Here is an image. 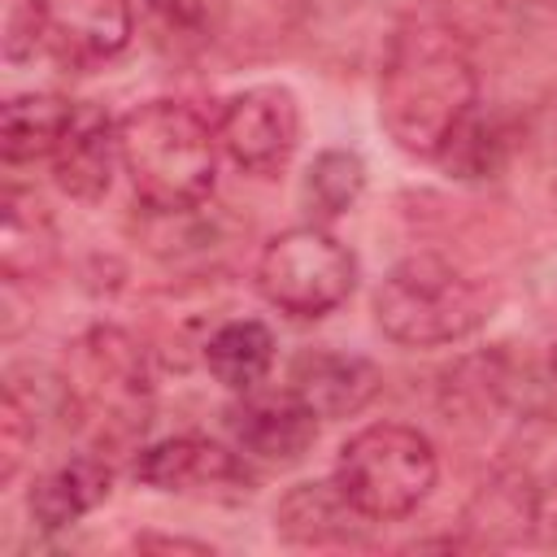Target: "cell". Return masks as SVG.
<instances>
[{
  "instance_id": "cell-23",
  "label": "cell",
  "mask_w": 557,
  "mask_h": 557,
  "mask_svg": "<svg viewBox=\"0 0 557 557\" xmlns=\"http://www.w3.org/2000/svg\"><path fill=\"white\" fill-rule=\"evenodd\" d=\"M135 553H213V544L205 540H187V535H161V531H139L131 540Z\"/></svg>"
},
{
  "instance_id": "cell-12",
  "label": "cell",
  "mask_w": 557,
  "mask_h": 557,
  "mask_svg": "<svg viewBox=\"0 0 557 557\" xmlns=\"http://www.w3.org/2000/svg\"><path fill=\"white\" fill-rule=\"evenodd\" d=\"M52 165V183L78 200V205H96L104 200V191L113 187V174L122 170V148H117V122L100 109L78 100L61 144L48 157Z\"/></svg>"
},
{
  "instance_id": "cell-20",
  "label": "cell",
  "mask_w": 557,
  "mask_h": 557,
  "mask_svg": "<svg viewBox=\"0 0 557 557\" xmlns=\"http://www.w3.org/2000/svg\"><path fill=\"white\" fill-rule=\"evenodd\" d=\"M505 152H509V139L505 131L483 117L479 109L461 122V131L448 139V148L435 157L453 178H466V183H479V178H496L500 165H505Z\"/></svg>"
},
{
  "instance_id": "cell-8",
  "label": "cell",
  "mask_w": 557,
  "mask_h": 557,
  "mask_svg": "<svg viewBox=\"0 0 557 557\" xmlns=\"http://www.w3.org/2000/svg\"><path fill=\"white\" fill-rule=\"evenodd\" d=\"M218 148L252 178H274L292 165L300 144V104L283 83H257L235 91L218 109Z\"/></svg>"
},
{
  "instance_id": "cell-13",
  "label": "cell",
  "mask_w": 557,
  "mask_h": 557,
  "mask_svg": "<svg viewBox=\"0 0 557 557\" xmlns=\"http://www.w3.org/2000/svg\"><path fill=\"white\" fill-rule=\"evenodd\" d=\"M379 366L361 352L339 348H309L287 370V392L300 396L322 422L326 418H352L379 396Z\"/></svg>"
},
{
  "instance_id": "cell-19",
  "label": "cell",
  "mask_w": 557,
  "mask_h": 557,
  "mask_svg": "<svg viewBox=\"0 0 557 557\" xmlns=\"http://www.w3.org/2000/svg\"><path fill=\"white\" fill-rule=\"evenodd\" d=\"M366 191V161L352 148H322L305 178H300V205L309 209L313 222H335L344 218Z\"/></svg>"
},
{
  "instance_id": "cell-11",
  "label": "cell",
  "mask_w": 557,
  "mask_h": 557,
  "mask_svg": "<svg viewBox=\"0 0 557 557\" xmlns=\"http://www.w3.org/2000/svg\"><path fill=\"white\" fill-rule=\"evenodd\" d=\"M548 522L544 509V492L540 483L522 470V466H500L492 470L474 496L466 500L461 527L479 548H513V544H531L540 535V527Z\"/></svg>"
},
{
  "instance_id": "cell-16",
  "label": "cell",
  "mask_w": 557,
  "mask_h": 557,
  "mask_svg": "<svg viewBox=\"0 0 557 557\" xmlns=\"http://www.w3.org/2000/svg\"><path fill=\"white\" fill-rule=\"evenodd\" d=\"M57 261V222L35 191L4 187L0 196V274L9 287L44 278Z\"/></svg>"
},
{
  "instance_id": "cell-2",
  "label": "cell",
  "mask_w": 557,
  "mask_h": 557,
  "mask_svg": "<svg viewBox=\"0 0 557 557\" xmlns=\"http://www.w3.org/2000/svg\"><path fill=\"white\" fill-rule=\"evenodd\" d=\"M122 174L152 213L200 209L218 183V135L183 100L157 96L117 117Z\"/></svg>"
},
{
  "instance_id": "cell-9",
  "label": "cell",
  "mask_w": 557,
  "mask_h": 557,
  "mask_svg": "<svg viewBox=\"0 0 557 557\" xmlns=\"http://www.w3.org/2000/svg\"><path fill=\"white\" fill-rule=\"evenodd\" d=\"M131 474L170 496H213V500H244L257 492V470L235 444H218L209 435H170L152 440L135 453Z\"/></svg>"
},
{
  "instance_id": "cell-21",
  "label": "cell",
  "mask_w": 557,
  "mask_h": 557,
  "mask_svg": "<svg viewBox=\"0 0 557 557\" xmlns=\"http://www.w3.org/2000/svg\"><path fill=\"white\" fill-rule=\"evenodd\" d=\"M35 435H39V413L35 405L4 383V396H0V483L9 487L22 466H26V453L35 448Z\"/></svg>"
},
{
  "instance_id": "cell-1",
  "label": "cell",
  "mask_w": 557,
  "mask_h": 557,
  "mask_svg": "<svg viewBox=\"0 0 557 557\" xmlns=\"http://www.w3.org/2000/svg\"><path fill=\"white\" fill-rule=\"evenodd\" d=\"M479 109V61L444 17H405L379 65V122L387 139L422 161H435L461 122Z\"/></svg>"
},
{
  "instance_id": "cell-25",
  "label": "cell",
  "mask_w": 557,
  "mask_h": 557,
  "mask_svg": "<svg viewBox=\"0 0 557 557\" xmlns=\"http://www.w3.org/2000/svg\"><path fill=\"white\" fill-rule=\"evenodd\" d=\"M553 379H557V344H553Z\"/></svg>"
},
{
  "instance_id": "cell-18",
  "label": "cell",
  "mask_w": 557,
  "mask_h": 557,
  "mask_svg": "<svg viewBox=\"0 0 557 557\" xmlns=\"http://www.w3.org/2000/svg\"><path fill=\"white\" fill-rule=\"evenodd\" d=\"M74 109H78V100L61 96V91H17V96H9L4 113H0L4 161L22 165V161L52 157V148L61 144Z\"/></svg>"
},
{
  "instance_id": "cell-15",
  "label": "cell",
  "mask_w": 557,
  "mask_h": 557,
  "mask_svg": "<svg viewBox=\"0 0 557 557\" xmlns=\"http://www.w3.org/2000/svg\"><path fill=\"white\" fill-rule=\"evenodd\" d=\"M366 513L339 492L335 479H309L283 492L274 505V531L287 544L326 548V544H357L366 540Z\"/></svg>"
},
{
  "instance_id": "cell-6",
  "label": "cell",
  "mask_w": 557,
  "mask_h": 557,
  "mask_svg": "<svg viewBox=\"0 0 557 557\" xmlns=\"http://www.w3.org/2000/svg\"><path fill=\"white\" fill-rule=\"evenodd\" d=\"M61 379H65L74 418L109 426L113 435H126L148 422L152 357L131 331H122V326L83 331L70 348Z\"/></svg>"
},
{
  "instance_id": "cell-17",
  "label": "cell",
  "mask_w": 557,
  "mask_h": 557,
  "mask_svg": "<svg viewBox=\"0 0 557 557\" xmlns=\"http://www.w3.org/2000/svg\"><path fill=\"white\" fill-rule=\"evenodd\" d=\"M200 361L235 396L257 392L274 370V331L261 318H231L200 344Z\"/></svg>"
},
{
  "instance_id": "cell-22",
  "label": "cell",
  "mask_w": 557,
  "mask_h": 557,
  "mask_svg": "<svg viewBox=\"0 0 557 557\" xmlns=\"http://www.w3.org/2000/svg\"><path fill=\"white\" fill-rule=\"evenodd\" d=\"M139 4L165 35H205L213 13V0H139Z\"/></svg>"
},
{
  "instance_id": "cell-3",
  "label": "cell",
  "mask_w": 557,
  "mask_h": 557,
  "mask_svg": "<svg viewBox=\"0 0 557 557\" xmlns=\"http://www.w3.org/2000/svg\"><path fill=\"white\" fill-rule=\"evenodd\" d=\"M500 305V292L474 270L413 252L374 287V326L400 348H448L479 335Z\"/></svg>"
},
{
  "instance_id": "cell-4",
  "label": "cell",
  "mask_w": 557,
  "mask_h": 557,
  "mask_svg": "<svg viewBox=\"0 0 557 557\" xmlns=\"http://www.w3.org/2000/svg\"><path fill=\"white\" fill-rule=\"evenodd\" d=\"M331 479L370 522H396L431 496L440 453L409 422H370L339 444Z\"/></svg>"
},
{
  "instance_id": "cell-5",
  "label": "cell",
  "mask_w": 557,
  "mask_h": 557,
  "mask_svg": "<svg viewBox=\"0 0 557 557\" xmlns=\"http://www.w3.org/2000/svg\"><path fill=\"white\" fill-rule=\"evenodd\" d=\"M252 278H257V292L265 296V305H274L287 318L313 322V318L335 313L352 296L357 257L322 222H305V226H287L261 244Z\"/></svg>"
},
{
  "instance_id": "cell-7",
  "label": "cell",
  "mask_w": 557,
  "mask_h": 557,
  "mask_svg": "<svg viewBox=\"0 0 557 557\" xmlns=\"http://www.w3.org/2000/svg\"><path fill=\"white\" fill-rule=\"evenodd\" d=\"M131 0H22L9 17V57H48L61 70H96L131 48Z\"/></svg>"
},
{
  "instance_id": "cell-14",
  "label": "cell",
  "mask_w": 557,
  "mask_h": 557,
  "mask_svg": "<svg viewBox=\"0 0 557 557\" xmlns=\"http://www.w3.org/2000/svg\"><path fill=\"white\" fill-rule=\"evenodd\" d=\"M113 492V466L100 453H74L57 466H48L30 492H26V513L35 522V531L57 535L70 531L74 522H83L87 513H96Z\"/></svg>"
},
{
  "instance_id": "cell-24",
  "label": "cell",
  "mask_w": 557,
  "mask_h": 557,
  "mask_svg": "<svg viewBox=\"0 0 557 557\" xmlns=\"http://www.w3.org/2000/svg\"><path fill=\"white\" fill-rule=\"evenodd\" d=\"M518 4H557V0H518Z\"/></svg>"
},
{
  "instance_id": "cell-10",
  "label": "cell",
  "mask_w": 557,
  "mask_h": 557,
  "mask_svg": "<svg viewBox=\"0 0 557 557\" xmlns=\"http://www.w3.org/2000/svg\"><path fill=\"white\" fill-rule=\"evenodd\" d=\"M318 413L292 396V392H278V396H239L231 409H226V431H231V444L252 457V461H265V466H296L313 440H318Z\"/></svg>"
}]
</instances>
